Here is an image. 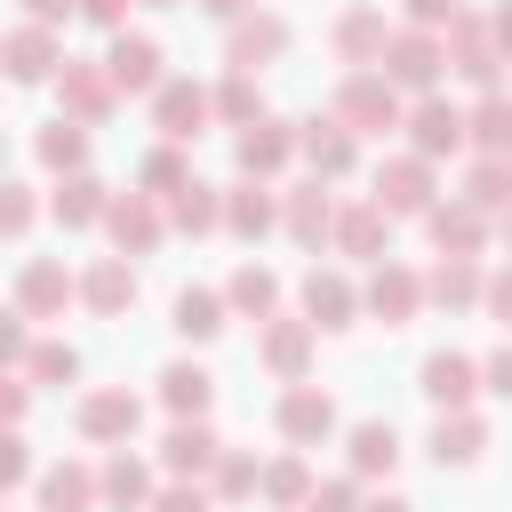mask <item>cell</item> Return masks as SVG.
I'll return each instance as SVG.
<instances>
[{"mask_svg": "<svg viewBox=\"0 0 512 512\" xmlns=\"http://www.w3.org/2000/svg\"><path fill=\"white\" fill-rule=\"evenodd\" d=\"M488 32H496V48L512 56V0H496V16H488Z\"/></svg>", "mask_w": 512, "mask_h": 512, "instance_id": "cell-57", "label": "cell"}, {"mask_svg": "<svg viewBox=\"0 0 512 512\" xmlns=\"http://www.w3.org/2000/svg\"><path fill=\"white\" fill-rule=\"evenodd\" d=\"M352 160H360V136H352L336 112H312V120H304V168H312V176H328V184H344V176H352Z\"/></svg>", "mask_w": 512, "mask_h": 512, "instance_id": "cell-27", "label": "cell"}, {"mask_svg": "<svg viewBox=\"0 0 512 512\" xmlns=\"http://www.w3.org/2000/svg\"><path fill=\"white\" fill-rule=\"evenodd\" d=\"M232 160H240V176H280L288 160H304V120L264 112L256 128H232Z\"/></svg>", "mask_w": 512, "mask_h": 512, "instance_id": "cell-11", "label": "cell"}, {"mask_svg": "<svg viewBox=\"0 0 512 512\" xmlns=\"http://www.w3.org/2000/svg\"><path fill=\"white\" fill-rule=\"evenodd\" d=\"M360 304H368V320H384V328H408V320L424 312V272H408L400 256H384V264H368V288H360Z\"/></svg>", "mask_w": 512, "mask_h": 512, "instance_id": "cell-16", "label": "cell"}, {"mask_svg": "<svg viewBox=\"0 0 512 512\" xmlns=\"http://www.w3.org/2000/svg\"><path fill=\"white\" fill-rule=\"evenodd\" d=\"M432 168H440V160H424V152H384L368 200H384L392 216H416V224H424V216L440 208V176H432Z\"/></svg>", "mask_w": 512, "mask_h": 512, "instance_id": "cell-3", "label": "cell"}, {"mask_svg": "<svg viewBox=\"0 0 512 512\" xmlns=\"http://www.w3.org/2000/svg\"><path fill=\"white\" fill-rule=\"evenodd\" d=\"M104 72L120 80V96H160V40L152 32H112V48H104Z\"/></svg>", "mask_w": 512, "mask_h": 512, "instance_id": "cell-23", "label": "cell"}, {"mask_svg": "<svg viewBox=\"0 0 512 512\" xmlns=\"http://www.w3.org/2000/svg\"><path fill=\"white\" fill-rule=\"evenodd\" d=\"M488 224H496V216H480L472 200H440V208L424 216V240H432V256H480V248H488Z\"/></svg>", "mask_w": 512, "mask_h": 512, "instance_id": "cell-28", "label": "cell"}, {"mask_svg": "<svg viewBox=\"0 0 512 512\" xmlns=\"http://www.w3.org/2000/svg\"><path fill=\"white\" fill-rule=\"evenodd\" d=\"M496 232H504V256H512V216H496Z\"/></svg>", "mask_w": 512, "mask_h": 512, "instance_id": "cell-59", "label": "cell"}, {"mask_svg": "<svg viewBox=\"0 0 512 512\" xmlns=\"http://www.w3.org/2000/svg\"><path fill=\"white\" fill-rule=\"evenodd\" d=\"M312 488H320V480H312L304 448H288V456H272V464H264V504H272V512H304V504H312Z\"/></svg>", "mask_w": 512, "mask_h": 512, "instance_id": "cell-41", "label": "cell"}, {"mask_svg": "<svg viewBox=\"0 0 512 512\" xmlns=\"http://www.w3.org/2000/svg\"><path fill=\"white\" fill-rule=\"evenodd\" d=\"M104 208H112V184L104 176H56V200H48V216L64 224V232H88V224H104Z\"/></svg>", "mask_w": 512, "mask_h": 512, "instance_id": "cell-34", "label": "cell"}, {"mask_svg": "<svg viewBox=\"0 0 512 512\" xmlns=\"http://www.w3.org/2000/svg\"><path fill=\"white\" fill-rule=\"evenodd\" d=\"M360 504H368V496H360V472H344V480H320L304 512H360Z\"/></svg>", "mask_w": 512, "mask_h": 512, "instance_id": "cell-48", "label": "cell"}, {"mask_svg": "<svg viewBox=\"0 0 512 512\" xmlns=\"http://www.w3.org/2000/svg\"><path fill=\"white\" fill-rule=\"evenodd\" d=\"M48 88H56V112H72V120H88V128H104V120L120 112V80L104 72V56H64V72H56Z\"/></svg>", "mask_w": 512, "mask_h": 512, "instance_id": "cell-5", "label": "cell"}, {"mask_svg": "<svg viewBox=\"0 0 512 512\" xmlns=\"http://www.w3.org/2000/svg\"><path fill=\"white\" fill-rule=\"evenodd\" d=\"M312 352H320V328H312L304 312H272V320H256V360H264V376L304 384V376H312Z\"/></svg>", "mask_w": 512, "mask_h": 512, "instance_id": "cell-7", "label": "cell"}, {"mask_svg": "<svg viewBox=\"0 0 512 512\" xmlns=\"http://www.w3.org/2000/svg\"><path fill=\"white\" fill-rule=\"evenodd\" d=\"M296 304H304V320H312L320 336H328V328H352V320L368 312V304H360V288H352L344 272H320V264L304 272V288H296Z\"/></svg>", "mask_w": 512, "mask_h": 512, "instance_id": "cell-25", "label": "cell"}, {"mask_svg": "<svg viewBox=\"0 0 512 512\" xmlns=\"http://www.w3.org/2000/svg\"><path fill=\"white\" fill-rule=\"evenodd\" d=\"M168 232H192V240H208V232H224V192L216 184H184L176 200H168Z\"/></svg>", "mask_w": 512, "mask_h": 512, "instance_id": "cell-38", "label": "cell"}, {"mask_svg": "<svg viewBox=\"0 0 512 512\" xmlns=\"http://www.w3.org/2000/svg\"><path fill=\"white\" fill-rule=\"evenodd\" d=\"M24 16L32 24H64V16H80V0H24Z\"/></svg>", "mask_w": 512, "mask_h": 512, "instance_id": "cell-55", "label": "cell"}, {"mask_svg": "<svg viewBox=\"0 0 512 512\" xmlns=\"http://www.w3.org/2000/svg\"><path fill=\"white\" fill-rule=\"evenodd\" d=\"M336 216H344V200L328 192V176H304L280 192V232L296 248H336Z\"/></svg>", "mask_w": 512, "mask_h": 512, "instance_id": "cell-9", "label": "cell"}, {"mask_svg": "<svg viewBox=\"0 0 512 512\" xmlns=\"http://www.w3.org/2000/svg\"><path fill=\"white\" fill-rule=\"evenodd\" d=\"M328 112H336L352 136H392V128H408V88H392L384 64H352V72L336 80Z\"/></svg>", "mask_w": 512, "mask_h": 512, "instance_id": "cell-1", "label": "cell"}, {"mask_svg": "<svg viewBox=\"0 0 512 512\" xmlns=\"http://www.w3.org/2000/svg\"><path fill=\"white\" fill-rule=\"evenodd\" d=\"M152 512H216V488H200V480H168V488L152 496Z\"/></svg>", "mask_w": 512, "mask_h": 512, "instance_id": "cell-49", "label": "cell"}, {"mask_svg": "<svg viewBox=\"0 0 512 512\" xmlns=\"http://www.w3.org/2000/svg\"><path fill=\"white\" fill-rule=\"evenodd\" d=\"M480 376H488V392H496V400H512V336H504V344L480 360Z\"/></svg>", "mask_w": 512, "mask_h": 512, "instance_id": "cell-54", "label": "cell"}, {"mask_svg": "<svg viewBox=\"0 0 512 512\" xmlns=\"http://www.w3.org/2000/svg\"><path fill=\"white\" fill-rule=\"evenodd\" d=\"M24 376H32L40 392H56V384H72V376H80V352H72L64 336H40V344H32V360H24Z\"/></svg>", "mask_w": 512, "mask_h": 512, "instance_id": "cell-45", "label": "cell"}, {"mask_svg": "<svg viewBox=\"0 0 512 512\" xmlns=\"http://www.w3.org/2000/svg\"><path fill=\"white\" fill-rule=\"evenodd\" d=\"M32 480V440L8 424V440H0V488H24Z\"/></svg>", "mask_w": 512, "mask_h": 512, "instance_id": "cell-50", "label": "cell"}, {"mask_svg": "<svg viewBox=\"0 0 512 512\" xmlns=\"http://www.w3.org/2000/svg\"><path fill=\"white\" fill-rule=\"evenodd\" d=\"M72 432H80L88 448H128V440L144 432V400H136L128 384H96V392H80Z\"/></svg>", "mask_w": 512, "mask_h": 512, "instance_id": "cell-4", "label": "cell"}, {"mask_svg": "<svg viewBox=\"0 0 512 512\" xmlns=\"http://www.w3.org/2000/svg\"><path fill=\"white\" fill-rule=\"evenodd\" d=\"M32 160H40L48 176H80V168H88V120L56 112L48 128H32Z\"/></svg>", "mask_w": 512, "mask_h": 512, "instance_id": "cell-33", "label": "cell"}, {"mask_svg": "<svg viewBox=\"0 0 512 512\" xmlns=\"http://www.w3.org/2000/svg\"><path fill=\"white\" fill-rule=\"evenodd\" d=\"M344 456H352L360 480H392V464H400V432H392L384 416H368V424L344 432Z\"/></svg>", "mask_w": 512, "mask_h": 512, "instance_id": "cell-37", "label": "cell"}, {"mask_svg": "<svg viewBox=\"0 0 512 512\" xmlns=\"http://www.w3.org/2000/svg\"><path fill=\"white\" fill-rule=\"evenodd\" d=\"M392 208L384 200H344V216H336V256H352V264H384L392 256Z\"/></svg>", "mask_w": 512, "mask_h": 512, "instance_id": "cell-19", "label": "cell"}, {"mask_svg": "<svg viewBox=\"0 0 512 512\" xmlns=\"http://www.w3.org/2000/svg\"><path fill=\"white\" fill-rule=\"evenodd\" d=\"M32 504H40V512H96V504H104V472L80 464V456H56V464L32 480Z\"/></svg>", "mask_w": 512, "mask_h": 512, "instance_id": "cell-20", "label": "cell"}, {"mask_svg": "<svg viewBox=\"0 0 512 512\" xmlns=\"http://www.w3.org/2000/svg\"><path fill=\"white\" fill-rule=\"evenodd\" d=\"M464 144H472V112H464V104H448L440 88L408 104V152H424V160H456Z\"/></svg>", "mask_w": 512, "mask_h": 512, "instance_id": "cell-10", "label": "cell"}, {"mask_svg": "<svg viewBox=\"0 0 512 512\" xmlns=\"http://www.w3.org/2000/svg\"><path fill=\"white\" fill-rule=\"evenodd\" d=\"M384 80L408 88V96H432L448 80V32H424V24H400L392 48H384Z\"/></svg>", "mask_w": 512, "mask_h": 512, "instance_id": "cell-2", "label": "cell"}, {"mask_svg": "<svg viewBox=\"0 0 512 512\" xmlns=\"http://www.w3.org/2000/svg\"><path fill=\"white\" fill-rule=\"evenodd\" d=\"M8 304H16V312H32V320H64V312L80 304V272H72L64 256H24V264H16Z\"/></svg>", "mask_w": 512, "mask_h": 512, "instance_id": "cell-6", "label": "cell"}, {"mask_svg": "<svg viewBox=\"0 0 512 512\" xmlns=\"http://www.w3.org/2000/svg\"><path fill=\"white\" fill-rule=\"evenodd\" d=\"M360 512H416V504H408V496H368Z\"/></svg>", "mask_w": 512, "mask_h": 512, "instance_id": "cell-58", "label": "cell"}, {"mask_svg": "<svg viewBox=\"0 0 512 512\" xmlns=\"http://www.w3.org/2000/svg\"><path fill=\"white\" fill-rule=\"evenodd\" d=\"M464 16V0H400V24H424V32H448Z\"/></svg>", "mask_w": 512, "mask_h": 512, "instance_id": "cell-51", "label": "cell"}, {"mask_svg": "<svg viewBox=\"0 0 512 512\" xmlns=\"http://www.w3.org/2000/svg\"><path fill=\"white\" fill-rule=\"evenodd\" d=\"M184 184H192V160H184V144H168V136H160V144L136 160V192H152V200H176Z\"/></svg>", "mask_w": 512, "mask_h": 512, "instance_id": "cell-42", "label": "cell"}, {"mask_svg": "<svg viewBox=\"0 0 512 512\" xmlns=\"http://www.w3.org/2000/svg\"><path fill=\"white\" fill-rule=\"evenodd\" d=\"M504 64H512V56L496 48L488 16H472V8H464V16L448 24V72H456L464 88H480V96H488V88H504Z\"/></svg>", "mask_w": 512, "mask_h": 512, "instance_id": "cell-8", "label": "cell"}, {"mask_svg": "<svg viewBox=\"0 0 512 512\" xmlns=\"http://www.w3.org/2000/svg\"><path fill=\"white\" fill-rule=\"evenodd\" d=\"M224 320H232V296H224V288H176V304H168V328H176L184 344H216Z\"/></svg>", "mask_w": 512, "mask_h": 512, "instance_id": "cell-30", "label": "cell"}, {"mask_svg": "<svg viewBox=\"0 0 512 512\" xmlns=\"http://www.w3.org/2000/svg\"><path fill=\"white\" fill-rule=\"evenodd\" d=\"M144 8H184V0H144Z\"/></svg>", "mask_w": 512, "mask_h": 512, "instance_id": "cell-60", "label": "cell"}, {"mask_svg": "<svg viewBox=\"0 0 512 512\" xmlns=\"http://www.w3.org/2000/svg\"><path fill=\"white\" fill-rule=\"evenodd\" d=\"M96 472H104V512H152L160 488H152V464H144L136 448H112Z\"/></svg>", "mask_w": 512, "mask_h": 512, "instance_id": "cell-32", "label": "cell"}, {"mask_svg": "<svg viewBox=\"0 0 512 512\" xmlns=\"http://www.w3.org/2000/svg\"><path fill=\"white\" fill-rule=\"evenodd\" d=\"M392 32H400V24H384V8H376V0H352V8H336V16H328V48H336V64H344V72H352V64H384Z\"/></svg>", "mask_w": 512, "mask_h": 512, "instance_id": "cell-12", "label": "cell"}, {"mask_svg": "<svg viewBox=\"0 0 512 512\" xmlns=\"http://www.w3.org/2000/svg\"><path fill=\"white\" fill-rule=\"evenodd\" d=\"M224 232L232 240H264V232H280V192H272V176H240V184H224Z\"/></svg>", "mask_w": 512, "mask_h": 512, "instance_id": "cell-22", "label": "cell"}, {"mask_svg": "<svg viewBox=\"0 0 512 512\" xmlns=\"http://www.w3.org/2000/svg\"><path fill=\"white\" fill-rule=\"evenodd\" d=\"M80 304L96 312V320H120L128 304H136V256H88V272H80Z\"/></svg>", "mask_w": 512, "mask_h": 512, "instance_id": "cell-24", "label": "cell"}, {"mask_svg": "<svg viewBox=\"0 0 512 512\" xmlns=\"http://www.w3.org/2000/svg\"><path fill=\"white\" fill-rule=\"evenodd\" d=\"M32 216H40L32 184H8V192H0V232H8V240H24V232H32Z\"/></svg>", "mask_w": 512, "mask_h": 512, "instance_id": "cell-47", "label": "cell"}, {"mask_svg": "<svg viewBox=\"0 0 512 512\" xmlns=\"http://www.w3.org/2000/svg\"><path fill=\"white\" fill-rule=\"evenodd\" d=\"M456 200H472L480 216H512V152H480L456 184Z\"/></svg>", "mask_w": 512, "mask_h": 512, "instance_id": "cell-36", "label": "cell"}, {"mask_svg": "<svg viewBox=\"0 0 512 512\" xmlns=\"http://www.w3.org/2000/svg\"><path fill=\"white\" fill-rule=\"evenodd\" d=\"M480 312H488V320L512 336V264H496V272H488V296H480Z\"/></svg>", "mask_w": 512, "mask_h": 512, "instance_id": "cell-52", "label": "cell"}, {"mask_svg": "<svg viewBox=\"0 0 512 512\" xmlns=\"http://www.w3.org/2000/svg\"><path fill=\"white\" fill-rule=\"evenodd\" d=\"M192 8H200V16H216V24H232V16H248L256 0H192Z\"/></svg>", "mask_w": 512, "mask_h": 512, "instance_id": "cell-56", "label": "cell"}, {"mask_svg": "<svg viewBox=\"0 0 512 512\" xmlns=\"http://www.w3.org/2000/svg\"><path fill=\"white\" fill-rule=\"evenodd\" d=\"M208 488H216V504H256V496H264V464H256V448H232V440H224Z\"/></svg>", "mask_w": 512, "mask_h": 512, "instance_id": "cell-40", "label": "cell"}, {"mask_svg": "<svg viewBox=\"0 0 512 512\" xmlns=\"http://www.w3.org/2000/svg\"><path fill=\"white\" fill-rule=\"evenodd\" d=\"M160 232H168V200H152V192H112V208H104V240H112L120 256H152Z\"/></svg>", "mask_w": 512, "mask_h": 512, "instance_id": "cell-15", "label": "cell"}, {"mask_svg": "<svg viewBox=\"0 0 512 512\" xmlns=\"http://www.w3.org/2000/svg\"><path fill=\"white\" fill-rule=\"evenodd\" d=\"M272 424H280V440H288V448H320V440H336V400H328L312 376H304V384H280Z\"/></svg>", "mask_w": 512, "mask_h": 512, "instance_id": "cell-14", "label": "cell"}, {"mask_svg": "<svg viewBox=\"0 0 512 512\" xmlns=\"http://www.w3.org/2000/svg\"><path fill=\"white\" fill-rule=\"evenodd\" d=\"M128 8H136V0H80V16H88L96 32H128Z\"/></svg>", "mask_w": 512, "mask_h": 512, "instance_id": "cell-53", "label": "cell"}, {"mask_svg": "<svg viewBox=\"0 0 512 512\" xmlns=\"http://www.w3.org/2000/svg\"><path fill=\"white\" fill-rule=\"evenodd\" d=\"M432 464L440 472H472L480 456H488V416H472V408H440V424H432Z\"/></svg>", "mask_w": 512, "mask_h": 512, "instance_id": "cell-26", "label": "cell"}, {"mask_svg": "<svg viewBox=\"0 0 512 512\" xmlns=\"http://www.w3.org/2000/svg\"><path fill=\"white\" fill-rule=\"evenodd\" d=\"M224 296H232V312H240V320H272V312H280V272L248 256V264L224 280Z\"/></svg>", "mask_w": 512, "mask_h": 512, "instance_id": "cell-39", "label": "cell"}, {"mask_svg": "<svg viewBox=\"0 0 512 512\" xmlns=\"http://www.w3.org/2000/svg\"><path fill=\"white\" fill-rule=\"evenodd\" d=\"M32 344H40V336H32V312H16V304H8V312H0V368H24V360H32Z\"/></svg>", "mask_w": 512, "mask_h": 512, "instance_id": "cell-46", "label": "cell"}, {"mask_svg": "<svg viewBox=\"0 0 512 512\" xmlns=\"http://www.w3.org/2000/svg\"><path fill=\"white\" fill-rule=\"evenodd\" d=\"M152 392H160L168 416H208V408H216V376H208L200 360H168V368L152 376Z\"/></svg>", "mask_w": 512, "mask_h": 512, "instance_id": "cell-35", "label": "cell"}, {"mask_svg": "<svg viewBox=\"0 0 512 512\" xmlns=\"http://www.w3.org/2000/svg\"><path fill=\"white\" fill-rule=\"evenodd\" d=\"M0 64H8V80H24V88H32V80H56V72H64L56 24H32V16H24V24L0 40Z\"/></svg>", "mask_w": 512, "mask_h": 512, "instance_id": "cell-21", "label": "cell"}, {"mask_svg": "<svg viewBox=\"0 0 512 512\" xmlns=\"http://www.w3.org/2000/svg\"><path fill=\"white\" fill-rule=\"evenodd\" d=\"M480 296H488L480 256H440V264L424 272V304H440V312H472Z\"/></svg>", "mask_w": 512, "mask_h": 512, "instance_id": "cell-29", "label": "cell"}, {"mask_svg": "<svg viewBox=\"0 0 512 512\" xmlns=\"http://www.w3.org/2000/svg\"><path fill=\"white\" fill-rule=\"evenodd\" d=\"M208 120H216V88H200V80H160V96H152V128H160L168 144H192Z\"/></svg>", "mask_w": 512, "mask_h": 512, "instance_id": "cell-18", "label": "cell"}, {"mask_svg": "<svg viewBox=\"0 0 512 512\" xmlns=\"http://www.w3.org/2000/svg\"><path fill=\"white\" fill-rule=\"evenodd\" d=\"M152 456H160V472H168V480H208V472H216V456H224V440L208 432V416H176V424L160 432V448H152Z\"/></svg>", "mask_w": 512, "mask_h": 512, "instance_id": "cell-17", "label": "cell"}, {"mask_svg": "<svg viewBox=\"0 0 512 512\" xmlns=\"http://www.w3.org/2000/svg\"><path fill=\"white\" fill-rule=\"evenodd\" d=\"M216 120H224V128H256V120H264L256 72H224V80H216Z\"/></svg>", "mask_w": 512, "mask_h": 512, "instance_id": "cell-43", "label": "cell"}, {"mask_svg": "<svg viewBox=\"0 0 512 512\" xmlns=\"http://www.w3.org/2000/svg\"><path fill=\"white\" fill-rule=\"evenodd\" d=\"M280 56H288V16L248 8V16L224 24V72H264V64H280Z\"/></svg>", "mask_w": 512, "mask_h": 512, "instance_id": "cell-13", "label": "cell"}, {"mask_svg": "<svg viewBox=\"0 0 512 512\" xmlns=\"http://www.w3.org/2000/svg\"><path fill=\"white\" fill-rule=\"evenodd\" d=\"M472 144L480 152H512V88H488L472 104Z\"/></svg>", "mask_w": 512, "mask_h": 512, "instance_id": "cell-44", "label": "cell"}, {"mask_svg": "<svg viewBox=\"0 0 512 512\" xmlns=\"http://www.w3.org/2000/svg\"><path fill=\"white\" fill-rule=\"evenodd\" d=\"M416 376H424V400H432V408H472V392H488L480 360H464V352H432Z\"/></svg>", "mask_w": 512, "mask_h": 512, "instance_id": "cell-31", "label": "cell"}]
</instances>
